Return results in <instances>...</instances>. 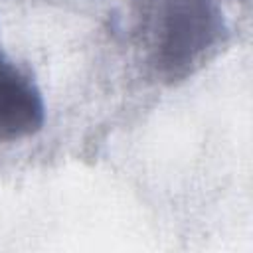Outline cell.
<instances>
[{"label": "cell", "mask_w": 253, "mask_h": 253, "mask_svg": "<svg viewBox=\"0 0 253 253\" xmlns=\"http://www.w3.org/2000/svg\"><path fill=\"white\" fill-rule=\"evenodd\" d=\"M43 121L38 91L6 61L0 59V140L32 134Z\"/></svg>", "instance_id": "1"}]
</instances>
